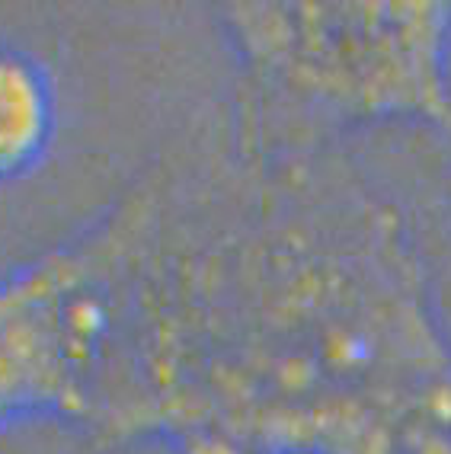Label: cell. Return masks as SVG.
<instances>
[{"mask_svg":"<svg viewBox=\"0 0 451 454\" xmlns=\"http://www.w3.org/2000/svg\"><path fill=\"white\" fill-rule=\"evenodd\" d=\"M250 42L317 145L378 119H426L451 135V7L317 4L259 10Z\"/></svg>","mask_w":451,"mask_h":454,"instance_id":"cell-1","label":"cell"},{"mask_svg":"<svg viewBox=\"0 0 451 454\" xmlns=\"http://www.w3.org/2000/svg\"><path fill=\"white\" fill-rule=\"evenodd\" d=\"M45 129V97L33 74L0 65V167L23 160Z\"/></svg>","mask_w":451,"mask_h":454,"instance_id":"cell-2","label":"cell"}]
</instances>
